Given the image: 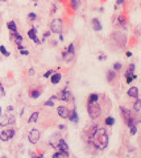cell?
Returning <instances> with one entry per match:
<instances>
[{
	"mask_svg": "<svg viewBox=\"0 0 141 158\" xmlns=\"http://www.w3.org/2000/svg\"><path fill=\"white\" fill-rule=\"evenodd\" d=\"M105 59V55H99V61H104Z\"/></svg>",
	"mask_w": 141,
	"mask_h": 158,
	"instance_id": "74e56055",
	"label": "cell"
},
{
	"mask_svg": "<svg viewBox=\"0 0 141 158\" xmlns=\"http://www.w3.org/2000/svg\"><path fill=\"white\" fill-rule=\"evenodd\" d=\"M90 142L98 148V149H104L108 145V134L104 128H98V125L94 127V133L90 137Z\"/></svg>",
	"mask_w": 141,
	"mask_h": 158,
	"instance_id": "6da1fadb",
	"label": "cell"
},
{
	"mask_svg": "<svg viewBox=\"0 0 141 158\" xmlns=\"http://www.w3.org/2000/svg\"><path fill=\"white\" fill-rule=\"evenodd\" d=\"M115 76H116V71H115V70H109V71L107 72V81H108V82H112L113 79H115Z\"/></svg>",
	"mask_w": 141,
	"mask_h": 158,
	"instance_id": "ac0fdd59",
	"label": "cell"
},
{
	"mask_svg": "<svg viewBox=\"0 0 141 158\" xmlns=\"http://www.w3.org/2000/svg\"><path fill=\"white\" fill-rule=\"evenodd\" d=\"M40 96V91H37V90H34V91H31V98H33V99H37Z\"/></svg>",
	"mask_w": 141,
	"mask_h": 158,
	"instance_id": "484cf974",
	"label": "cell"
},
{
	"mask_svg": "<svg viewBox=\"0 0 141 158\" xmlns=\"http://www.w3.org/2000/svg\"><path fill=\"white\" fill-rule=\"evenodd\" d=\"M59 136L58 134H54V136H52L50 137V140H49V144L52 145V146H54V148H57L58 146V142H59Z\"/></svg>",
	"mask_w": 141,
	"mask_h": 158,
	"instance_id": "30bf717a",
	"label": "cell"
},
{
	"mask_svg": "<svg viewBox=\"0 0 141 158\" xmlns=\"http://www.w3.org/2000/svg\"><path fill=\"white\" fill-rule=\"evenodd\" d=\"M38 116H40V113L38 112H33L31 116H29V119H28V123H36L37 120H38Z\"/></svg>",
	"mask_w": 141,
	"mask_h": 158,
	"instance_id": "e0dca14e",
	"label": "cell"
},
{
	"mask_svg": "<svg viewBox=\"0 0 141 158\" xmlns=\"http://www.w3.org/2000/svg\"><path fill=\"white\" fill-rule=\"evenodd\" d=\"M113 70H115V71H119V70H121V63L116 62V63L113 65Z\"/></svg>",
	"mask_w": 141,
	"mask_h": 158,
	"instance_id": "f546056e",
	"label": "cell"
},
{
	"mask_svg": "<svg viewBox=\"0 0 141 158\" xmlns=\"http://www.w3.org/2000/svg\"><path fill=\"white\" fill-rule=\"evenodd\" d=\"M128 95H129L130 98H137V96H138V88H137V87H130V88L128 90Z\"/></svg>",
	"mask_w": 141,
	"mask_h": 158,
	"instance_id": "4fadbf2b",
	"label": "cell"
},
{
	"mask_svg": "<svg viewBox=\"0 0 141 158\" xmlns=\"http://www.w3.org/2000/svg\"><path fill=\"white\" fill-rule=\"evenodd\" d=\"M0 50H2V53H3V54H4L6 57H8V55H9V53L7 51V49H6V46H3V45H2V46H0Z\"/></svg>",
	"mask_w": 141,
	"mask_h": 158,
	"instance_id": "f1b7e54d",
	"label": "cell"
},
{
	"mask_svg": "<svg viewBox=\"0 0 141 158\" xmlns=\"http://www.w3.org/2000/svg\"><path fill=\"white\" fill-rule=\"evenodd\" d=\"M28 36H29V38H32L36 44H41L40 38L37 37V30H36V28H32V29L28 32Z\"/></svg>",
	"mask_w": 141,
	"mask_h": 158,
	"instance_id": "9c48e42d",
	"label": "cell"
},
{
	"mask_svg": "<svg viewBox=\"0 0 141 158\" xmlns=\"http://www.w3.org/2000/svg\"><path fill=\"white\" fill-rule=\"evenodd\" d=\"M91 25H92V28H94L96 32H100V30H102V24H100V21H99L98 19H94V20L91 21Z\"/></svg>",
	"mask_w": 141,
	"mask_h": 158,
	"instance_id": "7c38bea8",
	"label": "cell"
},
{
	"mask_svg": "<svg viewBox=\"0 0 141 158\" xmlns=\"http://www.w3.org/2000/svg\"><path fill=\"white\" fill-rule=\"evenodd\" d=\"M54 157H69V151H58V153H56L54 154Z\"/></svg>",
	"mask_w": 141,
	"mask_h": 158,
	"instance_id": "d4e9b609",
	"label": "cell"
},
{
	"mask_svg": "<svg viewBox=\"0 0 141 158\" xmlns=\"http://www.w3.org/2000/svg\"><path fill=\"white\" fill-rule=\"evenodd\" d=\"M2 2H7V0H2Z\"/></svg>",
	"mask_w": 141,
	"mask_h": 158,
	"instance_id": "ab89813d",
	"label": "cell"
},
{
	"mask_svg": "<svg viewBox=\"0 0 141 158\" xmlns=\"http://www.w3.org/2000/svg\"><path fill=\"white\" fill-rule=\"evenodd\" d=\"M21 54H23V55H28L29 53H28L27 50H24V49H23V50H21Z\"/></svg>",
	"mask_w": 141,
	"mask_h": 158,
	"instance_id": "8d00e7d4",
	"label": "cell"
},
{
	"mask_svg": "<svg viewBox=\"0 0 141 158\" xmlns=\"http://www.w3.org/2000/svg\"><path fill=\"white\" fill-rule=\"evenodd\" d=\"M11 34H12V37L15 38L16 44H21V42H23V36H21V34H19L17 32H11Z\"/></svg>",
	"mask_w": 141,
	"mask_h": 158,
	"instance_id": "9a60e30c",
	"label": "cell"
},
{
	"mask_svg": "<svg viewBox=\"0 0 141 158\" xmlns=\"http://www.w3.org/2000/svg\"><path fill=\"white\" fill-rule=\"evenodd\" d=\"M15 129H7V130H3L2 133H0V138H2V141H8L9 138H13L15 136Z\"/></svg>",
	"mask_w": 141,
	"mask_h": 158,
	"instance_id": "5b68a950",
	"label": "cell"
},
{
	"mask_svg": "<svg viewBox=\"0 0 141 158\" xmlns=\"http://www.w3.org/2000/svg\"><path fill=\"white\" fill-rule=\"evenodd\" d=\"M133 71H134V65L130 63L129 67H128V70H127V72H125V78H130V76H133V75H134Z\"/></svg>",
	"mask_w": 141,
	"mask_h": 158,
	"instance_id": "2e32d148",
	"label": "cell"
},
{
	"mask_svg": "<svg viewBox=\"0 0 141 158\" xmlns=\"http://www.w3.org/2000/svg\"><path fill=\"white\" fill-rule=\"evenodd\" d=\"M123 3H124V0H117V6H119V4H123Z\"/></svg>",
	"mask_w": 141,
	"mask_h": 158,
	"instance_id": "f35d334b",
	"label": "cell"
},
{
	"mask_svg": "<svg viewBox=\"0 0 141 158\" xmlns=\"http://www.w3.org/2000/svg\"><path fill=\"white\" fill-rule=\"evenodd\" d=\"M58 99H61V100H63V102H69V100H71V94H70V91H69L67 88L62 90L61 94L58 95Z\"/></svg>",
	"mask_w": 141,
	"mask_h": 158,
	"instance_id": "8992f818",
	"label": "cell"
},
{
	"mask_svg": "<svg viewBox=\"0 0 141 158\" xmlns=\"http://www.w3.org/2000/svg\"><path fill=\"white\" fill-rule=\"evenodd\" d=\"M70 2H71V0H70Z\"/></svg>",
	"mask_w": 141,
	"mask_h": 158,
	"instance_id": "60d3db41",
	"label": "cell"
},
{
	"mask_svg": "<svg viewBox=\"0 0 141 158\" xmlns=\"http://www.w3.org/2000/svg\"><path fill=\"white\" fill-rule=\"evenodd\" d=\"M87 112H88V115H90L92 119H96V117L100 116L102 108H100V106L95 102V103H91V104L87 106Z\"/></svg>",
	"mask_w": 141,
	"mask_h": 158,
	"instance_id": "7a4b0ae2",
	"label": "cell"
},
{
	"mask_svg": "<svg viewBox=\"0 0 141 158\" xmlns=\"http://www.w3.org/2000/svg\"><path fill=\"white\" fill-rule=\"evenodd\" d=\"M8 28H9V30H11V32H17L15 21H9V23H8Z\"/></svg>",
	"mask_w": 141,
	"mask_h": 158,
	"instance_id": "603a6c76",
	"label": "cell"
},
{
	"mask_svg": "<svg viewBox=\"0 0 141 158\" xmlns=\"http://www.w3.org/2000/svg\"><path fill=\"white\" fill-rule=\"evenodd\" d=\"M67 51H69L70 54H73V55H74V53H75V48H74V44H70V45H69V48H67Z\"/></svg>",
	"mask_w": 141,
	"mask_h": 158,
	"instance_id": "4316f807",
	"label": "cell"
},
{
	"mask_svg": "<svg viewBox=\"0 0 141 158\" xmlns=\"http://www.w3.org/2000/svg\"><path fill=\"white\" fill-rule=\"evenodd\" d=\"M28 140H29L31 144H37L38 140H40V130H37V129H32V130L29 132Z\"/></svg>",
	"mask_w": 141,
	"mask_h": 158,
	"instance_id": "277c9868",
	"label": "cell"
},
{
	"mask_svg": "<svg viewBox=\"0 0 141 158\" xmlns=\"http://www.w3.org/2000/svg\"><path fill=\"white\" fill-rule=\"evenodd\" d=\"M0 91H2V96H4V95H6V90H4V87H3V86L0 87Z\"/></svg>",
	"mask_w": 141,
	"mask_h": 158,
	"instance_id": "e575fe53",
	"label": "cell"
},
{
	"mask_svg": "<svg viewBox=\"0 0 141 158\" xmlns=\"http://www.w3.org/2000/svg\"><path fill=\"white\" fill-rule=\"evenodd\" d=\"M57 112H58V116L61 117V119H69V111H67V108L66 107H63V106H59L58 108H57Z\"/></svg>",
	"mask_w": 141,
	"mask_h": 158,
	"instance_id": "52a82bcc",
	"label": "cell"
},
{
	"mask_svg": "<svg viewBox=\"0 0 141 158\" xmlns=\"http://www.w3.org/2000/svg\"><path fill=\"white\" fill-rule=\"evenodd\" d=\"M53 74H54V72H53L52 70H49V71L45 74V78H52V75H53Z\"/></svg>",
	"mask_w": 141,
	"mask_h": 158,
	"instance_id": "836d02e7",
	"label": "cell"
},
{
	"mask_svg": "<svg viewBox=\"0 0 141 158\" xmlns=\"http://www.w3.org/2000/svg\"><path fill=\"white\" fill-rule=\"evenodd\" d=\"M113 124H115V119H113V117H111V116H109V117H107V119H105V125L112 127Z\"/></svg>",
	"mask_w": 141,
	"mask_h": 158,
	"instance_id": "cb8c5ba5",
	"label": "cell"
},
{
	"mask_svg": "<svg viewBox=\"0 0 141 158\" xmlns=\"http://www.w3.org/2000/svg\"><path fill=\"white\" fill-rule=\"evenodd\" d=\"M133 108H134V111H140V109H141V100H140L138 98H136V102H134V104H133Z\"/></svg>",
	"mask_w": 141,
	"mask_h": 158,
	"instance_id": "7402d4cb",
	"label": "cell"
},
{
	"mask_svg": "<svg viewBox=\"0 0 141 158\" xmlns=\"http://www.w3.org/2000/svg\"><path fill=\"white\" fill-rule=\"evenodd\" d=\"M28 72H29V75H34V72H36V71H34V69H29V71H28Z\"/></svg>",
	"mask_w": 141,
	"mask_h": 158,
	"instance_id": "d590c367",
	"label": "cell"
},
{
	"mask_svg": "<svg viewBox=\"0 0 141 158\" xmlns=\"http://www.w3.org/2000/svg\"><path fill=\"white\" fill-rule=\"evenodd\" d=\"M136 133H137V127L134 125V127L130 128V134H136Z\"/></svg>",
	"mask_w": 141,
	"mask_h": 158,
	"instance_id": "1f68e13d",
	"label": "cell"
},
{
	"mask_svg": "<svg viewBox=\"0 0 141 158\" xmlns=\"http://www.w3.org/2000/svg\"><path fill=\"white\" fill-rule=\"evenodd\" d=\"M50 79H52V83H53V85H57V83H59V81H61V74H53Z\"/></svg>",
	"mask_w": 141,
	"mask_h": 158,
	"instance_id": "d6986e66",
	"label": "cell"
},
{
	"mask_svg": "<svg viewBox=\"0 0 141 158\" xmlns=\"http://www.w3.org/2000/svg\"><path fill=\"white\" fill-rule=\"evenodd\" d=\"M50 30H52L53 33L61 34V32H62V20H61V19H54V20L50 23Z\"/></svg>",
	"mask_w": 141,
	"mask_h": 158,
	"instance_id": "3957f363",
	"label": "cell"
},
{
	"mask_svg": "<svg viewBox=\"0 0 141 158\" xmlns=\"http://www.w3.org/2000/svg\"><path fill=\"white\" fill-rule=\"evenodd\" d=\"M137 78V75H133V76H130V78H127V83H130L133 79H136Z\"/></svg>",
	"mask_w": 141,
	"mask_h": 158,
	"instance_id": "d6a6232c",
	"label": "cell"
},
{
	"mask_svg": "<svg viewBox=\"0 0 141 158\" xmlns=\"http://www.w3.org/2000/svg\"><path fill=\"white\" fill-rule=\"evenodd\" d=\"M69 120L70 121H73V123H78L79 121V117H78V113H77V111L74 109L70 115H69Z\"/></svg>",
	"mask_w": 141,
	"mask_h": 158,
	"instance_id": "5bb4252c",
	"label": "cell"
},
{
	"mask_svg": "<svg viewBox=\"0 0 141 158\" xmlns=\"http://www.w3.org/2000/svg\"><path fill=\"white\" fill-rule=\"evenodd\" d=\"M28 20H36V13H33V12L29 13L28 15Z\"/></svg>",
	"mask_w": 141,
	"mask_h": 158,
	"instance_id": "4dcf8cb0",
	"label": "cell"
},
{
	"mask_svg": "<svg viewBox=\"0 0 141 158\" xmlns=\"http://www.w3.org/2000/svg\"><path fill=\"white\" fill-rule=\"evenodd\" d=\"M57 149H59V150H62V151H69V146H67V144H66V141L65 140H59V142H58V146H57Z\"/></svg>",
	"mask_w": 141,
	"mask_h": 158,
	"instance_id": "8fae6325",
	"label": "cell"
},
{
	"mask_svg": "<svg viewBox=\"0 0 141 158\" xmlns=\"http://www.w3.org/2000/svg\"><path fill=\"white\" fill-rule=\"evenodd\" d=\"M71 6H73L74 9H78V7H79V2H78V0H71Z\"/></svg>",
	"mask_w": 141,
	"mask_h": 158,
	"instance_id": "83f0119b",
	"label": "cell"
},
{
	"mask_svg": "<svg viewBox=\"0 0 141 158\" xmlns=\"http://www.w3.org/2000/svg\"><path fill=\"white\" fill-rule=\"evenodd\" d=\"M98 99H99V96H98L96 94H91V95H90V98H88V100H87V104L95 103V102H98Z\"/></svg>",
	"mask_w": 141,
	"mask_h": 158,
	"instance_id": "ffe728a7",
	"label": "cell"
},
{
	"mask_svg": "<svg viewBox=\"0 0 141 158\" xmlns=\"http://www.w3.org/2000/svg\"><path fill=\"white\" fill-rule=\"evenodd\" d=\"M56 99H58V96H52L50 99H48V100L45 102V106H46V107H53V106H54V100H56Z\"/></svg>",
	"mask_w": 141,
	"mask_h": 158,
	"instance_id": "44dd1931",
	"label": "cell"
},
{
	"mask_svg": "<svg viewBox=\"0 0 141 158\" xmlns=\"http://www.w3.org/2000/svg\"><path fill=\"white\" fill-rule=\"evenodd\" d=\"M15 123V117L11 115V116H4V119L0 121V125L2 127H7V125H11Z\"/></svg>",
	"mask_w": 141,
	"mask_h": 158,
	"instance_id": "ba28073f",
	"label": "cell"
}]
</instances>
